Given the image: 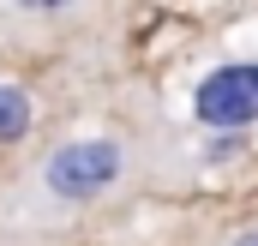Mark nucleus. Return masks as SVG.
I'll use <instances>...</instances> for the list:
<instances>
[{
    "instance_id": "nucleus-1",
    "label": "nucleus",
    "mask_w": 258,
    "mask_h": 246,
    "mask_svg": "<svg viewBox=\"0 0 258 246\" xmlns=\"http://www.w3.org/2000/svg\"><path fill=\"white\" fill-rule=\"evenodd\" d=\"M120 180V150L108 138H78V144H60L48 162H42V186L66 198V204H90L96 192Z\"/></svg>"
},
{
    "instance_id": "nucleus-2",
    "label": "nucleus",
    "mask_w": 258,
    "mask_h": 246,
    "mask_svg": "<svg viewBox=\"0 0 258 246\" xmlns=\"http://www.w3.org/2000/svg\"><path fill=\"white\" fill-rule=\"evenodd\" d=\"M192 114L216 132H234V126H252L258 120V66L240 60V66H216L204 72L192 90Z\"/></svg>"
},
{
    "instance_id": "nucleus-3",
    "label": "nucleus",
    "mask_w": 258,
    "mask_h": 246,
    "mask_svg": "<svg viewBox=\"0 0 258 246\" xmlns=\"http://www.w3.org/2000/svg\"><path fill=\"white\" fill-rule=\"evenodd\" d=\"M30 132V96L18 90V84H0V138L12 144V138H24Z\"/></svg>"
},
{
    "instance_id": "nucleus-4",
    "label": "nucleus",
    "mask_w": 258,
    "mask_h": 246,
    "mask_svg": "<svg viewBox=\"0 0 258 246\" xmlns=\"http://www.w3.org/2000/svg\"><path fill=\"white\" fill-rule=\"evenodd\" d=\"M24 12H60V6H72V0H18Z\"/></svg>"
},
{
    "instance_id": "nucleus-5",
    "label": "nucleus",
    "mask_w": 258,
    "mask_h": 246,
    "mask_svg": "<svg viewBox=\"0 0 258 246\" xmlns=\"http://www.w3.org/2000/svg\"><path fill=\"white\" fill-rule=\"evenodd\" d=\"M234 246H258V228H252V234H240V240H234Z\"/></svg>"
}]
</instances>
